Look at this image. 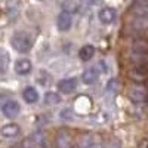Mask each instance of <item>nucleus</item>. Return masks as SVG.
I'll list each match as a JSON object with an SVG mask.
<instances>
[{
    "mask_svg": "<svg viewBox=\"0 0 148 148\" xmlns=\"http://www.w3.org/2000/svg\"><path fill=\"white\" fill-rule=\"evenodd\" d=\"M130 59L135 67L148 68V40L136 39L130 47Z\"/></svg>",
    "mask_w": 148,
    "mask_h": 148,
    "instance_id": "1",
    "label": "nucleus"
},
{
    "mask_svg": "<svg viewBox=\"0 0 148 148\" xmlns=\"http://www.w3.org/2000/svg\"><path fill=\"white\" fill-rule=\"evenodd\" d=\"M10 45L19 53H27L33 47V37L27 31H16L10 39Z\"/></svg>",
    "mask_w": 148,
    "mask_h": 148,
    "instance_id": "2",
    "label": "nucleus"
},
{
    "mask_svg": "<svg viewBox=\"0 0 148 148\" xmlns=\"http://www.w3.org/2000/svg\"><path fill=\"white\" fill-rule=\"evenodd\" d=\"M77 148H104V144L96 135L83 133L77 141Z\"/></svg>",
    "mask_w": 148,
    "mask_h": 148,
    "instance_id": "3",
    "label": "nucleus"
},
{
    "mask_svg": "<svg viewBox=\"0 0 148 148\" xmlns=\"http://www.w3.org/2000/svg\"><path fill=\"white\" fill-rule=\"evenodd\" d=\"M53 148H74V141H73L71 133L65 129L59 130L55 136Z\"/></svg>",
    "mask_w": 148,
    "mask_h": 148,
    "instance_id": "4",
    "label": "nucleus"
},
{
    "mask_svg": "<svg viewBox=\"0 0 148 148\" xmlns=\"http://www.w3.org/2000/svg\"><path fill=\"white\" fill-rule=\"evenodd\" d=\"M129 98L130 101L135 102V104H141V102H145L148 99V92L144 86H139V84H135L129 89Z\"/></svg>",
    "mask_w": 148,
    "mask_h": 148,
    "instance_id": "5",
    "label": "nucleus"
},
{
    "mask_svg": "<svg viewBox=\"0 0 148 148\" xmlns=\"http://www.w3.org/2000/svg\"><path fill=\"white\" fill-rule=\"evenodd\" d=\"M27 139H28V142H30L34 148H51V147H49V142H47L46 135H45L43 132H40V130L33 132Z\"/></svg>",
    "mask_w": 148,
    "mask_h": 148,
    "instance_id": "6",
    "label": "nucleus"
},
{
    "mask_svg": "<svg viewBox=\"0 0 148 148\" xmlns=\"http://www.w3.org/2000/svg\"><path fill=\"white\" fill-rule=\"evenodd\" d=\"M19 111H21V107L16 101H6L3 105H2V113L5 114V117L8 119H14L19 114Z\"/></svg>",
    "mask_w": 148,
    "mask_h": 148,
    "instance_id": "7",
    "label": "nucleus"
},
{
    "mask_svg": "<svg viewBox=\"0 0 148 148\" xmlns=\"http://www.w3.org/2000/svg\"><path fill=\"white\" fill-rule=\"evenodd\" d=\"M73 24V16L68 10H62L58 15V28L61 31H68Z\"/></svg>",
    "mask_w": 148,
    "mask_h": 148,
    "instance_id": "8",
    "label": "nucleus"
},
{
    "mask_svg": "<svg viewBox=\"0 0 148 148\" xmlns=\"http://www.w3.org/2000/svg\"><path fill=\"white\" fill-rule=\"evenodd\" d=\"M130 25L132 30H135L136 33L148 31V16H132Z\"/></svg>",
    "mask_w": 148,
    "mask_h": 148,
    "instance_id": "9",
    "label": "nucleus"
},
{
    "mask_svg": "<svg viewBox=\"0 0 148 148\" xmlns=\"http://www.w3.org/2000/svg\"><path fill=\"white\" fill-rule=\"evenodd\" d=\"M132 16H148V0H135Z\"/></svg>",
    "mask_w": 148,
    "mask_h": 148,
    "instance_id": "10",
    "label": "nucleus"
},
{
    "mask_svg": "<svg viewBox=\"0 0 148 148\" xmlns=\"http://www.w3.org/2000/svg\"><path fill=\"white\" fill-rule=\"evenodd\" d=\"M21 129L18 125H15V123H9V125H5L2 129H0V135H2L3 138L6 139H12V138H16L19 135Z\"/></svg>",
    "mask_w": 148,
    "mask_h": 148,
    "instance_id": "11",
    "label": "nucleus"
},
{
    "mask_svg": "<svg viewBox=\"0 0 148 148\" xmlns=\"http://www.w3.org/2000/svg\"><path fill=\"white\" fill-rule=\"evenodd\" d=\"M129 77L132 80H135V82H138V83H142V82H145L148 79V68H145V67H135L133 65V68L129 73Z\"/></svg>",
    "mask_w": 148,
    "mask_h": 148,
    "instance_id": "12",
    "label": "nucleus"
},
{
    "mask_svg": "<svg viewBox=\"0 0 148 148\" xmlns=\"http://www.w3.org/2000/svg\"><path fill=\"white\" fill-rule=\"evenodd\" d=\"M33 65H31V61L27 59V58H21L18 59L15 62V71L18 74H21V76H25V74H28L31 71Z\"/></svg>",
    "mask_w": 148,
    "mask_h": 148,
    "instance_id": "13",
    "label": "nucleus"
},
{
    "mask_svg": "<svg viewBox=\"0 0 148 148\" xmlns=\"http://www.w3.org/2000/svg\"><path fill=\"white\" fill-rule=\"evenodd\" d=\"M77 88V80L76 79H65L58 83V89L61 93H71Z\"/></svg>",
    "mask_w": 148,
    "mask_h": 148,
    "instance_id": "14",
    "label": "nucleus"
},
{
    "mask_svg": "<svg viewBox=\"0 0 148 148\" xmlns=\"http://www.w3.org/2000/svg\"><path fill=\"white\" fill-rule=\"evenodd\" d=\"M98 76H99V71L96 70V67H90L88 70H84V73L82 74V80L86 84H92L98 80Z\"/></svg>",
    "mask_w": 148,
    "mask_h": 148,
    "instance_id": "15",
    "label": "nucleus"
},
{
    "mask_svg": "<svg viewBox=\"0 0 148 148\" xmlns=\"http://www.w3.org/2000/svg\"><path fill=\"white\" fill-rule=\"evenodd\" d=\"M99 19L104 24H111L116 19V9H113V8H104V9H101Z\"/></svg>",
    "mask_w": 148,
    "mask_h": 148,
    "instance_id": "16",
    "label": "nucleus"
},
{
    "mask_svg": "<svg viewBox=\"0 0 148 148\" xmlns=\"http://www.w3.org/2000/svg\"><path fill=\"white\" fill-rule=\"evenodd\" d=\"M22 96H24V99H25V102H28V104H34V102L39 101V93H37V90L34 88H31V86L24 89Z\"/></svg>",
    "mask_w": 148,
    "mask_h": 148,
    "instance_id": "17",
    "label": "nucleus"
},
{
    "mask_svg": "<svg viewBox=\"0 0 148 148\" xmlns=\"http://www.w3.org/2000/svg\"><path fill=\"white\" fill-rule=\"evenodd\" d=\"M95 55V47L90 46V45H86L80 49V52H79V58L82 61H89L92 59V56Z\"/></svg>",
    "mask_w": 148,
    "mask_h": 148,
    "instance_id": "18",
    "label": "nucleus"
},
{
    "mask_svg": "<svg viewBox=\"0 0 148 148\" xmlns=\"http://www.w3.org/2000/svg\"><path fill=\"white\" fill-rule=\"evenodd\" d=\"M61 101V98L58 96V93H55V92H47L46 95H45V102H46V105H55V104H58Z\"/></svg>",
    "mask_w": 148,
    "mask_h": 148,
    "instance_id": "19",
    "label": "nucleus"
},
{
    "mask_svg": "<svg viewBox=\"0 0 148 148\" xmlns=\"http://www.w3.org/2000/svg\"><path fill=\"white\" fill-rule=\"evenodd\" d=\"M6 68H8V55L3 53V52H0V79L5 76Z\"/></svg>",
    "mask_w": 148,
    "mask_h": 148,
    "instance_id": "20",
    "label": "nucleus"
},
{
    "mask_svg": "<svg viewBox=\"0 0 148 148\" xmlns=\"http://www.w3.org/2000/svg\"><path fill=\"white\" fill-rule=\"evenodd\" d=\"M104 148H121V144L117 139H108L104 144Z\"/></svg>",
    "mask_w": 148,
    "mask_h": 148,
    "instance_id": "21",
    "label": "nucleus"
},
{
    "mask_svg": "<svg viewBox=\"0 0 148 148\" xmlns=\"http://www.w3.org/2000/svg\"><path fill=\"white\" fill-rule=\"evenodd\" d=\"M138 148H148V138L141 139L139 144H138Z\"/></svg>",
    "mask_w": 148,
    "mask_h": 148,
    "instance_id": "22",
    "label": "nucleus"
}]
</instances>
